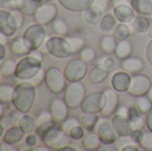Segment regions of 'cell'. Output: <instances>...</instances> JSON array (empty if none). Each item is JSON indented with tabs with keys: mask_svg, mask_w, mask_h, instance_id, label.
<instances>
[{
	"mask_svg": "<svg viewBox=\"0 0 152 151\" xmlns=\"http://www.w3.org/2000/svg\"><path fill=\"white\" fill-rule=\"evenodd\" d=\"M36 86L28 81H21L14 86L12 105L22 114L28 113L36 101Z\"/></svg>",
	"mask_w": 152,
	"mask_h": 151,
	"instance_id": "obj_1",
	"label": "cell"
},
{
	"mask_svg": "<svg viewBox=\"0 0 152 151\" xmlns=\"http://www.w3.org/2000/svg\"><path fill=\"white\" fill-rule=\"evenodd\" d=\"M43 69V54L37 51L30 52L16 63L14 77L20 81H29Z\"/></svg>",
	"mask_w": 152,
	"mask_h": 151,
	"instance_id": "obj_2",
	"label": "cell"
},
{
	"mask_svg": "<svg viewBox=\"0 0 152 151\" xmlns=\"http://www.w3.org/2000/svg\"><path fill=\"white\" fill-rule=\"evenodd\" d=\"M22 38L27 48L30 51H37L46 42V31L43 25L36 22L30 24L23 32Z\"/></svg>",
	"mask_w": 152,
	"mask_h": 151,
	"instance_id": "obj_3",
	"label": "cell"
},
{
	"mask_svg": "<svg viewBox=\"0 0 152 151\" xmlns=\"http://www.w3.org/2000/svg\"><path fill=\"white\" fill-rule=\"evenodd\" d=\"M45 48L50 55L57 59H68L74 55L72 47L66 36H53L45 42Z\"/></svg>",
	"mask_w": 152,
	"mask_h": 151,
	"instance_id": "obj_4",
	"label": "cell"
},
{
	"mask_svg": "<svg viewBox=\"0 0 152 151\" xmlns=\"http://www.w3.org/2000/svg\"><path fill=\"white\" fill-rule=\"evenodd\" d=\"M67 79L64 73L56 67L48 68L45 70V84L46 88L53 94L63 93L67 87Z\"/></svg>",
	"mask_w": 152,
	"mask_h": 151,
	"instance_id": "obj_5",
	"label": "cell"
},
{
	"mask_svg": "<svg viewBox=\"0 0 152 151\" xmlns=\"http://www.w3.org/2000/svg\"><path fill=\"white\" fill-rule=\"evenodd\" d=\"M86 96V88L81 81L69 83L64 91V101L70 109L80 108Z\"/></svg>",
	"mask_w": 152,
	"mask_h": 151,
	"instance_id": "obj_6",
	"label": "cell"
},
{
	"mask_svg": "<svg viewBox=\"0 0 152 151\" xmlns=\"http://www.w3.org/2000/svg\"><path fill=\"white\" fill-rule=\"evenodd\" d=\"M88 63L82 60L80 57L69 61L63 70L64 76L69 83L82 81L88 71Z\"/></svg>",
	"mask_w": 152,
	"mask_h": 151,
	"instance_id": "obj_7",
	"label": "cell"
},
{
	"mask_svg": "<svg viewBox=\"0 0 152 151\" xmlns=\"http://www.w3.org/2000/svg\"><path fill=\"white\" fill-rule=\"evenodd\" d=\"M106 103V95L104 91L93 92L85 97L80 109L83 113L89 114H101Z\"/></svg>",
	"mask_w": 152,
	"mask_h": 151,
	"instance_id": "obj_8",
	"label": "cell"
},
{
	"mask_svg": "<svg viewBox=\"0 0 152 151\" xmlns=\"http://www.w3.org/2000/svg\"><path fill=\"white\" fill-rule=\"evenodd\" d=\"M58 16V8L52 2H44L39 4L35 15L33 16L36 22L46 26L52 24Z\"/></svg>",
	"mask_w": 152,
	"mask_h": 151,
	"instance_id": "obj_9",
	"label": "cell"
},
{
	"mask_svg": "<svg viewBox=\"0 0 152 151\" xmlns=\"http://www.w3.org/2000/svg\"><path fill=\"white\" fill-rule=\"evenodd\" d=\"M151 88V79L146 75H142L139 73L132 77L131 85L127 91V93L136 98L142 95H148Z\"/></svg>",
	"mask_w": 152,
	"mask_h": 151,
	"instance_id": "obj_10",
	"label": "cell"
},
{
	"mask_svg": "<svg viewBox=\"0 0 152 151\" xmlns=\"http://www.w3.org/2000/svg\"><path fill=\"white\" fill-rule=\"evenodd\" d=\"M61 131H63L61 127V123L53 118L38 125L35 132L41 140V142L45 144L55 138Z\"/></svg>",
	"mask_w": 152,
	"mask_h": 151,
	"instance_id": "obj_11",
	"label": "cell"
},
{
	"mask_svg": "<svg viewBox=\"0 0 152 151\" xmlns=\"http://www.w3.org/2000/svg\"><path fill=\"white\" fill-rule=\"evenodd\" d=\"M102 144L105 146H112L117 142L118 134L114 130L111 122L106 117L100 118L97 125V133Z\"/></svg>",
	"mask_w": 152,
	"mask_h": 151,
	"instance_id": "obj_12",
	"label": "cell"
},
{
	"mask_svg": "<svg viewBox=\"0 0 152 151\" xmlns=\"http://www.w3.org/2000/svg\"><path fill=\"white\" fill-rule=\"evenodd\" d=\"M17 22L11 10L0 9V33L7 37L12 36L18 29Z\"/></svg>",
	"mask_w": 152,
	"mask_h": 151,
	"instance_id": "obj_13",
	"label": "cell"
},
{
	"mask_svg": "<svg viewBox=\"0 0 152 151\" xmlns=\"http://www.w3.org/2000/svg\"><path fill=\"white\" fill-rule=\"evenodd\" d=\"M106 95V103L103 110L101 112L100 116L102 117L110 118L112 117L118 111L119 108V96L118 93L112 89L104 90Z\"/></svg>",
	"mask_w": 152,
	"mask_h": 151,
	"instance_id": "obj_14",
	"label": "cell"
},
{
	"mask_svg": "<svg viewBox=\"0 0 152 151\" xmlns=\"http://www.w3.org/2000/svg\"><path fill=\"white\" fill-rule=\"evenodd\" d=\"M69 108L67 105L64 99L55 98L53 99L49 106V111L53 117V118L60 123L63 122L69 117Z\"/></svg>",
	"mask_w": 152,
	"mask_h": 151,
	"instance_id": "obj_15",
	"label": "cell"
},
{
	"mask_svg": "<svg viewBox=\"0 0 152 151\" xmlns=\"http://www.w3.org/2000/svg\"><path fill=\"white\" fill-rule=\"evenodd\" d=\"M6 4L10 10L17 9L25 16H34L40 4L35 0H10Z\"/></svg>",
	"mask_w": 152,
	"mask_h": 151,
	"instance_id": "obj_16",
	"label": "cell"
},
{
	"mask_svg": "<svg viewBox=\"0 0 152 151\" xmlns=\"http://www.w3.org/2000/svg\"><path fill=\"white\" fill-rule=\"evenodd\" d=\"M131 80L132 77L126 71H117L111 77L110 85L116 92H118V93H127L131 85Z\"/></svg>",
	"mask_w": 152,
	"mask_h": 151,
	"instance_id": "obj_17",
	"label": "cell"
},
{
	"mask_svg": "<svg viewBox=\"0 0 152 151\" xmlns=\"http://www.w3.org/2000/svg\"><path fill=\"white\" fill-rule=\"evenodd\" d=\"M111 124L119 137H129L133 132L132 125L127 117L116 113L111 117Z\"/></svg>",
	"mask_w": 152,
	"mask_h": 151,
	"instance_id": "obj_18",
	"label": "cell"
},
{
	"mask_svg": "<svg viewBox=\"0 0 152 151\" xmlns=\"http://www.w3.org/2000/svg\"><path fill=\"white\" fill-rule=\"evenodd\" d=\"M113 14L118 22L130 24L134 19L136 12L131 5L126 4H119L114 7Z\"/></svg>",
	"mask_w": 152,
	"mask_h": 151,
	"instance_id": "obj_19",
	"label": "cell"
},
{
	"mask_svg": "<svg viewBox=\"0 0 152 151\" xmlns=\"http://www.w3.org/2000/svg\"><path fill=\"white\" fill-rule=\"evenodd\" d=\"M25 134L26 133L22 131V129L18 125H14L7 128L1 138L4 144L7 146H13L20 142L23 140Z\"/></svg>",
	"mask_w": 152,
	"mask_h": 151,
	"instance_id": "obj_20",
	"label": "cell"
},
{
	"mask_svg": "<svg viewBox=\"0 0 152 151\" xmlns=\"http://www.w3.org/2000/svg\"><path fill=\"white\" fill-rule=\"evenodd\" d=\"M61 7L73 12H83L94 4V0H57Z\"/></svg>",
	"mask_w": 152,
	"mask_h": 151,
	"instance_id": "obj_21",
	"label": "cell"
},
{
	"mask_svg": "<svg viewBox=\"0 0 152 151\" xmlns=\"http://www.w3.org/2000/svg\"><path fill=\"white\" fill-rule=\"evenodd\" d=\"M110 70L102 63H99L91 69L88 75V78L93 84L99 85L107 80L110 76Z\"/></svg>",
	"mask_w": 152,
	"mask_h": 151,
	"instance_id": "obj_22",
	"label": "cell"
},
{
	"mask_svg": "<svg viewBox=\"0 0 152 151\" xmlns=\"http://www.w3.org/2000/svg\"><path fill=\"white\" fill-rule=\"evenodd\" d=\"M144 67V63L142 60L139 57H132L122 61L121 62V68L123 70L126 71L129 74L135 75L139 74Z\"/></svg>",
	"mask_w": 152,
	"mask_h": 151,
	"instance_id": "obj_23",
	"label": "cell"
},
{
	"mask_svg": "<svg viewBox=\"0 0 152 151\" xmlns=\"http://www.w3.org/2000/svg\"><path fill=\"white\" fill-rule=\"evenodd\" d=\"M102 17L103 12L95 5H92L83 12V19L90 26L99 25Z\"/></svg>",
	"mask_w": 152,
	"mask_h": 151,
	"instance_id": "obj_24",
	"label": "cell"
},
{
	"mask_svg": "<svg viewBox=\"0 0 152 151\" xmlns=\"http://www.w3.org/2000/svg\"><path fill=\"white\" fill-rule=\"evenodd\" d=\"M71 141L72 139L69 137V133H65L64 131H61L55 138L45 143L44 145H45L51 150H60L61 148L70 145Z\"/></svg>",
	"mask_w": 152,
	"mask_h": 151,
	"instance_id": "obj_25",
	"label": "cell"
},
{
	"mask_svg": "<svg viewBox=\"0 0 152 151\" xmlns=\"http://www.w3.org/2000/svg\"><path fill=\"white\" fill-rule=\"evenodd\" d=\"M130 4L137 14L152 16V0H131Z\"/></svg>",
	"mask_w": 152,
	"mask_h": 151,
	"instance_id": "obj_26",
	"label": "cell"
},
{
	"mask_svg": "<svg viewBox=\"0 0 152 151\" xmlns=\"http://www.w3.org/2000/svg\"><path fill=\"white\" fill-rule=\"evenodd\" d=\"M132 53H133V44L127 39V40H123V41L118 42L114 54L118 59L124 61V60L129 58L132 55Z\"/></svg>",
	"mask_w": 152,
	"mask_h": 151,
	"instance_id": "obj_27",
	"label": "cell"
},
{
	"mask_svg": "<svg viewBox=\"0 0 152 151\" xmlns=\"http://www.w3.org/2000/svg\"><path fill=\"white\" fill-rule=\"evenodd\" d=\"M10 50L12 54H14L15 56H20V57L28 55L30 53V51L25 45L22 36H16L11 40Z\"/></svg>",
	"mask_w": 152,
	"mask_h": 151,
	"instance_id": "obj_28",
	"label": "cell"
},
{
	"mask_svg": "<svg viewBox=\"0 0 152 151\" xmlns=\"http://www.w3.org/2000/svg\"><path fill=\"white\" fill-rule=\"evenodd\" d=\"M101 141L97 133L94 132H89V133L86 134L82 139V145L84 150L89 151H94L101 150Z\"/></svg>",
	"mask_w": 152,
	"mask_h": 151,
	"instance_id": "obj_29",
	"label": "cell"
},
{
	"mask_svg": "<svg viewBox=\"0 0 152 151\" xmlns=\"http://www.w3.org/2000/svg\"><path fill=\"white\" fill-rule=\"evenodd\" d=\"M130 24L135 32L141 34L147 33L151 27V22L150 20L147 18V16L141 15V14H136L134 19Z\"/></svg>",
	"mask_w": 152,
	"mask_h": 151,
	"instance_id": "obj_30",
	"label": "cell"
},
{
	"mask_svg": "<svg viewBox=\"0 0 152 151\" xmlns=\"http://www.w3.org/2000/svg\"><path fill=\"white\" fill-rule=\"evenodd\" d=\"M118 41L112 35H105L100 40V48L106 55H112L115 53Z\"/></svg>",
	"mask_w": 152,
	"mask_h": 151,
	"instance_id": "obj_31",
	"label": "cell"
},
{
	"mask_svg": "<svg viewBox=\"0 0 152 151\" xmlns=\"http://www.w3.org/2000/svg\"><path fill=\"white\" fill-rule=\"evenodd\" d=\"M17 125L22 129V131L26 134H29V133H32L33 132H35L36 128L37 126V119H35L32 116L28 115V113L23 114L21 116V117L20 118Z\"/></svg>",
	"mask_w": 152,
	"mask_h": 151,
	"instance_id": "obj_32",
	"label": "cell"
},
{
	"mask_svg": "<svg viewBox=\"0 0 152 151\" xmlns=\"http://www.w3.org/2000/svg\"><path fill=\"white\" fill-rule=\"evenodd\" d=\"M100 120L99 114H89L84 113L80 119V125L87 132H94Z\"/></svg>",
	"mask_w": 152,
	"mask_h": 151,
	"instance_id": "obj_33",
	"label": "cell"
},
{
	"mask_svg": "<svg viewBox=\"0 0 152 151\" xmlns=\"http://www.w3.org/2000/svg\"><path fill=\"white\" fill-rule=\"evenodd\" d=\"M132 31L131 28L126 23H118L116 25L114 29L112 30V36L115 37V39L118 41L127 40L131 36Z\"/></svg>",
	"mask_w": 152,
	"mask_h": 151,
	"instance_id": "obj_34",
	"label": "cell"
},
{
	"mask_svg": "<svg viewBox=\"0 0 152 151\" xmlns=\"http://www.w3.org/2000/svg\"><path fill=\"white\" fill-rule=\"evenodd\" d=\"M135 107L142 116H146L152 110V101L148 95L136 97Z\"/></svg>",
	"mask_w": 152,
	"mask_h": 151,
	"instance_id": "obj_35",
	"label": "cell"
},
{
	"mask_svg": "<svg viewBox=\"0 0 152 151\" xmlns=\"http://www.w3.org/2000/svg\"><path fill=\"white\" fill-rule=\"evenodd\" d=\"M127 117H128L134 130L142 129V127L143 126L144 121L142 119V115L140 113V111L137 109L136 107L129 108Z\"/></svg>",
	"mask_w": 152,
	"mask_h": 151,
	"instance_id": "obj_36",
	"label": "cell"
},
{
	"mask_svg": "<svg viewBox=\"0 0 152 151\" xmlns=\"http://www.w3.org/2000/svg\"><path fill=\"white\" fill-rule=\"evenodd\" d=\"M15 69H16V62L11 59H5L3 61H1L0 65V75L4 78H8L15 74Z\"/></svg>",
	"mask_w": 152,
	"mask_h": 151,
	"instance_id": "obj_37",
	"label": "cell"
},
{
	"mask_svg": "<svg viewBox=\"0 0 152 151\" xmlns=\"http://www.w3.org/2000/svg\"><path fill=\"white\" fill-rule=\"evenodd\" d=\"M14 87L8 84L0 85V104H12Z\"/></svg>",
	"mask_w": 152,
	"mask_h": 151,
	"instance_id": "obj_38",
	"label": "cell"
},
{
	"mask_svg": "<svg viewBox=\"0 0 152 151\" xmlns=\"http://www.w3.org/2000/svg\"><path fill=\"white\" fill-rule=\"evenodd\" d=\"M52 28L54 33L58 36H67L69 32V28L67 21L62 18H56L52 23Z\"/></svg>",
	"mask_w": 152,
	"mask_h": 151,
	"instance_id": "obj_39",
	"label": "cell"
},
{
	"mask_svg": "<svg viewBox=\"0 0 152 151\" xmlns=\"http://www.w3.org/2000/svg\"><path fill=\"white\" fill-rule=\"evenodd\" d=\"M117 19L115 18L113 13H106L103 15L101 22H100V28L102 31L110 32L114 29L117 25Z\"/></svg>",
	"mask_w": 152,
	"mask_h": 151,
	"instance_id": "obj_40",
	"label": "cell"
},
{
	"mask_svg": "<svg viewBox=\"0 0 152 151\" xmlns=\"http://www.w3.org/2000/svg\"><path fill=\"white\" fill-rule=\"evenodd\" d=\"M67 39L69 40V42L72 47L74 55L78 54L86 47V41L80 36H67Z\"/></svg>",
	"mask_w": 152,
	"mask_h": 151,
	"instance_id": "obj_41",
	"label": "cell"
},
{
	"mask_svg": "<svg viewBox=\"0 0 152 151\" xmlns=\"http://www.w3.org/2000/svg\"><path fill=\"white\" fill-rule=\"evenodd\" d=\"M78 54H79V57L87 63H93L96 59L95 51L92 47H89V46H86Z\"/></svg>",
	"mask_w": 152,
	"mask_h": 151,
	"instance_id": "obj_42",
	"label": "cell"
},
{
	"mask_svg": "<svg viewBox=\"0 0 152 151\" xmlns=\"http://www.w3.org/2000/svg\"><path fill=\"white\" fill-rule=\"evenodd\" d=\"M85 131L86 130L84 129V127L81 125H77L73 126L69 130V132L68 133H69V137L72 140H74V141H79V140H82L85 137V135H86Z\"/></svg>",
	"mask_w": 152,
	"mask_h": 151,
	"instance_id": "obj_43",
	"label": "cell"
},
{
	"mask_svg": "<svg viewBox=\"0 0 152 151\" xmlns=\"http://www.w3.org/2000/svg\"><path fill=\"white\" fill-rule=\"evenodd\" d=\"M142 150L152 151V132H144L142 142L139 144Z\"/></svg>",
	"mask_w": 152,
	"mask_h": 151,
	"instance_id": "obj_44",
	"label": "cell"
},
{
	"mask_svg": "<svg viewBox=\"0 0 152 151\" xmlns=\"http://www.w3.org/2000/svg\"><path fill=\"white\" fill-rule=\"evenodd\" d=\"M80 125V122L75 118V117H68L66 120H64L63 122H61V127H62V130L65 132V133H69V130L75 126V125Z\"/></svg>",
	"mask_w": 152,
	"mask_h": 151,
	"instance_id": "obj_45",
	"label": "cell"
},
{
	"mask_svg": "<svg viewBox=\"0 0 152 151\" xmlns=\"http://www.w3.org/2000/svg\"><path fill=\"white\" fill-rule=\"evenodd\" d=\"M45 70H44L43 69L32 78L30 79L28 82H30L32 85H34L36 87L40 86L43 83H45Z\"/></svg>",
	"mask_w": 152,
	"mask_h": 151,
	"instance_id": "obj_46",
	"label": "cell"
},
{
	"mask_svg": "<svg viewBox=\"0 0 152 151\" xmlns=\"http://www.w3.org/2000/svg\"><path fill=\"white\" fill-rule=\"evenodd\" d=\"M143 134H144V132H142L141 129H135V130H133V132L131 133L129 137L134 144L139 145L142 140Z\"/></svg>",
	"mask_w": 152,
	"mask_h": 151,
	"instance_id": "obj_47",
	"label": "cell"
},
{
	"mask_svg": "<svg viewBox=\"0 0 152 151\" xmlns=\"http://www.w3.org/2000/svg\"><path fill=\"white\" fill-rule=\"evenodd\" d=\"M38 136L37 134H33V133H29L26 136L25 138V143L28 147H30V148H34L37 146V142H38Z\"/></svg>",
	"mask_w": 152,
	"mask_h": 151,
	"instance_id": "obj_48",
	"label": "cell"
},
{
	"mask_svg": "<svg viewBox=\"0 0 152 151\" xmlns=\"http://www.w3.org/2000/svg\"><path fill=\"white\" fill-rule=\"evenodd\" d=\"M36 119H37V125H40V124H42V123H45V122H46V121H48V120L53 119V117H52L50 111L44 110V111H42V112L37 116V117Z\"/></svg>",
	"mask_w": 152,
	"mask_h": 151,
	"instance_id": "obj_49",
	"label": "cell"
},
{
	"mask_svg": "<svg viewBox=\"0 0 152 151\" xmlns=\"http://www.w3.org/2000/svg\"><path fill=\"white\" fill-rule=\"evenodd\" d=\"M11 12H12V15H13L16 22H17L18 28H20L23 25V20H24L23 14L19 10H17V9H12V10H11Z\"/></svg>",
	"mask_w": 152,
	"mask_h": 151,
	"instance_id": "obj_50",
	"label": "cell"
},
{
	"mask_svg": "<svg viewBox=\"0 0 152 151\" xmlns=\"http://www.w3.org/2000/svg\"><path fill=\"white\" fill-rule=\"evenodd\" d=\"M110 4V0H94L93 5L97 6L98 8H100L104 12H106L109 9Z\"/></svg>",
	"mask_w": 152,
	"mask_h": 151,
	"instance_id": "obj_51",
	"label": "cell"
},
{
	"mask_svg": "<svg viewBox=\"0 0 152 151\" xmlns=\"http://www.w3.org/2000/svg\"><path fill=\"white\" fill-rule=\"evenodd\" d=\"M145 57L148 63L152 67V38L147 43L145 48Z\"/></svg>",
	"mask_w": 152,
	"mask_h": 151,
	"instance_id": "obj_52",
	"label": "cell"
},
{
	"mask_svg": "<svg viewBox=\"0 0 152 151\" xmlns=\"http://www.w3.org/2000/svg\"><path fill=\"white\" fill-rule=\"evenodd\" d=\"M115 59L111 55H106V57L102 60L101 63H102L105 67H107L110 70H111L115 65Z\"/></svg>",
	"mask_w": 152,
	"mask_h": 151,
	"instance_id": "obj_53",
	"label": "cell"
},
{
	"mask_svg": "<svg viewBox=\"0 0 152 151\" xmlns=\"http://www.w3.org/2000/svg\"><path fill=\"white\" fill-rule=\"evenodd\" d=\"M145 124H146V126H147L148 130L152 132V110L148 115H146Z\"/></svg>",
	"mask_w": 152,
	"mask_h": 151,
	"instance_id": "obj_54",
	"label": "cell"
},
{
	"mask_svg": "<svg viewBox=\"0 0 152 151\" xmlns=\"http://www.w3.org/2000/svg\"><path fill=\"white\" fill-rule=\"evenodd\" d=\"M6 56V47L5 44L3 43H0V61H3Z\"/></svg>",
	"mask_w": 152,
	"mask_h": 151,
	"instance_id": "obj_55",
	"label": "cell"
},
{
	"mask_svg": "<svg viewBox=\"0 0 152 151\" xmlns=\"http://www.w3.org/2000/svg\"><path fill=\"white\" fill-rule=\"evenodd\" d=\"M128 110H129V109H127L126 107H125V106H121V107H119V108H118V109L117 113H118V114H120V115H123V116L127 117V115H128Z\"/></svg>",
	"mask_w": 152,
	"mask_h": 151,
	"instance_id": "obj_56",
	"label": "cell"
},
{
	"mask_svg": "<svg viewBox=\"0 0 152 151\" xmlns=\"http://www.w3.org/2000/svg\"><path fill=\"white\" fill-rule=\"evenodd\" d=\"M121 150L122 151H138V150H140V149H139L136 145H126V146H125Z\"/></svg>",
	"mask_w": 152,
	"mask_h": 151,
	"instance_id": "obj_57",
	"label": "cell"
},
{
	"mask_svg": "<svg viewBox=\"0 0 152 151\" xmlns=\"http://www.w3.org/2000/svg\"><path fill=\"white\" fill-rule=\"evenodd\" d=\"M63 150H69V151H77L76 149H74V148H72V147H70V145H69V146H65V147H63V148H61V150L59 151H63Z\"/></svg>",
	"mask_w": 152,
	"mask_h": 151,
	"instance_id": "obj_58",
	"label": "cell"
},
{
	"mask_svg": "<svg viewBox=\"0 0 152 151\" xmlns=\"http://www.w3.org/2000/svg\"><path fill=\"white\" fill-rule=\"evenodd\" d=\"M33 150H45V151H49L51 150L49 148H47L45 145V146H40L39 148H35V149H33Z\"/></svg>",
	"mask_w": 152,
	"mask_h": 151,
	"instance_id": "obj_59",
	"label": "cell"
},
{
	"mask_svg": "<svg viewBox=\"0 0 152 151\" xmlns=\"http://www.w3.org/2000/svg\"><path fill=\"white\" fill-rule=\"evenodd\" d=\"M147 33H148V36H149L151 38H152V25H151L150 29H149V31H148Z\"/></svg>",
	"mask_w": 152,
	"mask_h": 151,
	"instance_id": "obj_60",
	"label": "cell"
},
{
	"mask_svg": "<svg viewBox=\"0 0 152 151\" xmlns=\"http://www.w3.org/2000/svg\"><path fill=\"white\" fill-rule=\"evenodd\" d=\"M121 0H110V3H112V4H117V3H118V2H120Z\"/></svg>",
	"mask_w": 152,
	"mask_h": 151,
	"instance_id": "obj_61",
	"label": "cell"
},
{
	"mask_svg": "<svg viewBox=\"0 0 152 151\" xmlns=\"http://www.w3.org/2000/svg\"><path fill=\"white\" fill-rule=\"evenodd\" d=\"M148 96H149V97L151 98V100L152 101V88H151V90L150 91V93H148Z\"/></svg>",
	"mask_w": 152,
	"mask_h": 151,
	"instance_id": "obj_62",
	"label": "cell"
},
{
	"mask_svg": "<svg viewBox=\"0 0 152 151\" xmlns=\"http://www.w3.org/2000/svg\"><path fill=\"white\" fill-rule=\"evenodd\" d=\"M35 1H37V3H39V4H42V3H44L45 2V0H35Z\"/></svg>",
	"mask_w": 152,
	"mask_h": 151,
	"instance_id": "obj_63",
	"label": "cell"
}]
</instances>
